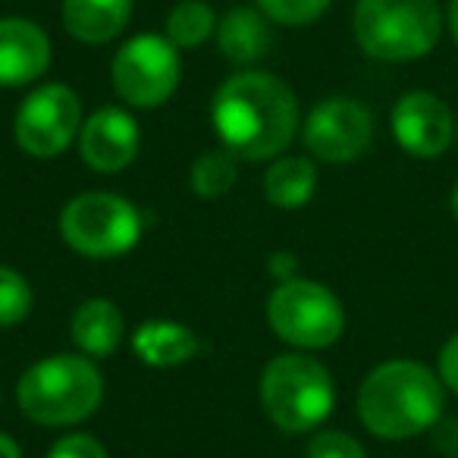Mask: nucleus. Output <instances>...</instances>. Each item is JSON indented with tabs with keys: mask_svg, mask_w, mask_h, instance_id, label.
I'll list each match as a JSON object with an SVG mask.
<instances>
[{
	"mask_svg": "<svg viewBox=\"0 0 458 458\" xmlns=\"http://www.w3.org/2000/svg\"><path fill=\"white\" fill-rule=\"evenodd\" d=\"M214 129L223 148L245 160L283 154L299 132V101L270 72H239L214 98Z\"/></svg>",
	"mask_w": 458,
	"mask_h": 458,
	"instance_id": "1",
	"label": "nucleus"
},
{
	"mask_svg": "<svg viewBox=\"0 0 458 458\" xmlns=\"http://www.w3.org/2000/svg\"><path fill=\"white\" fill-rule=\"evenodd\" d=\"M445 405V386L427 364L395 358L364 377L358 418L380 439H411L430 430Z\"/></svg>",
	"mask_w": 458,
	"mask_h": 458,
	"instance_id": "2",
	"label": "nucleus"
},
{
	"mask_svg": "<svg viewBox=\"0 0 458 458\" xmlns=\"http://www.w3.org/2000/svg\"><path fill=\"white\" fill-rule=\"evenodd\" d=\"M104 395V377L82 355H54L32 364L16 386V402L26 418L45 427L85 420Z\"/></svg>",
	"mask_w": 458,
	"mask_h": 458,
	"instance_id": "3",
	"label": "nucleus"
},
{
	"mask_svg": "<svg viewBox=\"0 0 458 458\" xmlns=\"http://www.w3.org/2000/svg\"><path fill=\"white\" fill-rule=\"evenodd\" d=\"M352 26L368 57L411 64L437 47L443 13L437 0H358Z\"/></svg>",
	"mask_w": 458,
	"mask_h": 458,
	"instance_id": "4",
	"label": "nucleus"
},
{
	"mask_svg": "<svg viewBox=\"0 0 458 458\" xmlns=\"http://www.w3.org/2000/svg\"><path fill=\"white\" fill-rule=\"evenodd\" d=\"M261 402L267 418L286 433H308L333 411L336 386L330 370L308 355H280L264 368Z\"/></svg>",
	"mask_w": 458,
	"mask_h": 458,
	"instance_id": "5",
	"label": "nucleus"
},
{
	"mask_svg": "<svg viewBox=\"0 0 458 458\" xmlns=\"http://www.w3.org/2000/svg\"><path fill=\"white\" fill-rule=\"evenodd\" d=\"M60 233L66 245L85 258H120L139 242L141 216L126 198L85 191L64 208Z\"/></svg>",
	"mask_w": 458,
	"mask_h": 458,
	"instance_id": "6",
	"label": "nucleus"
},
{
	"mask_svg": "<svg viewBox=\"0 0 458 458\" xmlns=\"http://www.w3.org/2000/svg\"><path fill=\"white\" fill-rule=\"evenodd\" d=\"M267 320L283 343L295 349H327L345 330V311L327 286L311 280H286L267 301Z\"/></svg>",
	"mask_w": 458,
	"mask_h": 458,
	"instance_id": "7",
	"label": "nucleus"
},
{
	"mask_svg": "<svg viewBox=\"0 0 458 458\" xmlns=\"http://www.w3.org/2000/svg\"><path fill=\"white\" fill-rule=\"evenodd\" d=\"M114 91L132 107H160L176 91L179 54L170 38L139 35L114 57Z\"/></svg>",
	"mask_w": 458,
	"mask_h": 458,
	"instance_id": "8",
	"label": "nucleus"
},
{
	"mask_svg": "<svg viewBox=\"0 0 458 458\" xmlns=\"http://www.w3.org/2000/svg\"><path fill=\"white\" fill-rule=\"evenodd\" d=\"M82 104L66 85H45L32 91L16 114V141L32 157H57L82 132Z\"/></svg>",
	"mask_w": 458,
	"mask_h": 458,
	"instance_id": "9",
	"label": "nucleus"
},
{
	"mask_svg": "<svg viewBox=\"0 0 458 458\" xmlns=\"http://www.w3.org/2000/svg\"><path fill=\"white\" fill-rule=\"evenodd\" d=\"M374 141V116L355 98H327L305 123V145L318 160L349 164Z\"/></svg>",
	"mask_w": 458,
	"mask_h": 458,
	"instance_id": "10",
	"label": "nucleus"
},
{
	"mask_svg": "<svg viewBox=\"0 0 458 458\" xmlns=\"http://www.w3.org/2000/svg\"><path fill=\"white\" fill-rule=\"evenodd\" d=\"M393 135L402 151L411 157H443L455 139V120H452L449 104L430 91H408L393 107Z\"/></svg>",
	"mask_w": 458,
	"mask_h": 458,
	"instance_id": "11",
	"label": "nucleus"
},
{
	"mask_svg": "<svg viewBox=\"0 0 458 458\" xmlns=\"http://www.w3.org/2000/svg\"><path fill=\"white\" fill-rule=\"evenodd\" d=\"M79 148L91 170L98 173H120L139 154V126L120 107H104L79 132Z\"/></svg>",
	"mask_w": 458,
	"mask_h": 458,
	"instance_id": "12",
	"label": "nucleus"
},
{
	"mask_svg": "<svg viewBox=\"0 0 458 458\" xmlns=\"http://www.w3.org/2000/svg\"><path fill=\"white\" fill-rule=\"evenodd\" d=\"M51 66V41L29 20H0V85L20 89Z\"/></svg>",
	"mask_w": 458,
	"mask_h": 458,
	"instance_id": "13",
	"label": "nucleus"
},
{
	"mask_svg": "<svg viewBox=\"0 0 458 458\" xmlns=\"http://www.w3.org/2000/svg\"><path fill=\"white\" fill-rule=\"evenodd\" d=\"M132 0H64V26L85 45H104L126 29Z\"/></svg>",
	"mask_w": 458,
	"mask_h": 458,
	"instance_id": "14",
	"label": "nucleus"
},
{
	"mask_svg": "<svg viewBox=\"0 0 458 458\" xmlns=\"http://www.w3.org/2000/svg\"><path fill=\"white\" fill-rule=\"evenodd\" d=\"M72 343L91 358H110L123 343V314L110 299H89L72 314Z\"/></svg>",
	"mask_w": 458,
	"mask_h": 458,
	"instance_id": "15",
	"label": "nucleus"
},
{
	"mask_svg": "<svg viewBox=\"0 0 458 458\" xmlns=\"http://www.w3.org/2000/svg\"><path fill=\"white\" fill-rule=\"evenodd\" d=\"M132 349L151 368H176L198 355V339L189 327L173 320H148L135 330Z\"/></svg>",
	"mask_w": 458,
	"mask_h": 458,
	"instance_id": "16",
	"label": "nucleus"
},
{
	"mask_svg": "<svg viewBox=\"0 0 458 458\" xmlns=\"http://www.w3.org/2000/svg\"><path fill=\"white\" fill-rule=\"evenodd\" d=\"M216 45L233 64H255L270 51V29L258 10L236 7L216 26Z\"/></svg>",
	"mask_w": 458,
	"mask_h": 458,
	"instance_id": "17",
	"label": "nucleus"
},
{
	"mask_svg": "<svg viewBox=\"0 0 458 458\" xmlns=\"http://www.w3.org/2000/svg\"><path fill=\"white\" fill-rule=\"evenodd\" d=\"M318 189V170L308 157H280L264 176V195L274 208L299 210Z\"/></svg>",
	"mask_w": 458,
	"mask_h": 458,
	"instance_id": "18",
	"label": "nucleus"
},
{
	"mask_svg": "<svg viewBox=\"0 0 458 458\" xmlns=\"http://www.w3.org/2000/svg\"><path fill=\"white\" fill-rule=\"evenodd\" d=\"M216 29L214 10L201 0H182L170 16H166V38L176 47H198L208 41V35Z\"/></svg>",
	"mask_w": 458,
	"mask_h": 458,
	"instance_id": "19",
	"label": "nucleus"
},
{
	"mask_svg": "<svg viewBox=\"0 0 458 458\" xmlns=\"http://www.w3.org/2000/svg\"><path fill=\"white\" fill-rule=\"evenodd\" d=\"M239 176L236 166V154L226 151V148H216V151H208L191 164V189L201 198H216L223 191L233 189Z\"/></svg>",
	"mask_w": 458,
	"mask_h": 458,
	"instance_id": "20",
	"label": "nucleus"
},
{
	"mask_svg": "<svg viewBox=\"0 0 458 458\" xmlns=\"http://www.w3.org/2000/svg\"><path fill=\"white\" fill-rule=\"evenodd\" d=\"M32 311V286L26 276L0 267V327H16Z\"/></svg>",
	"mask_w": 458,
	"mask_h": 458,
	"instance_id": "21",
	"label": "nucleus"
},
{
	"mask_svg": "<svg viewBox=\"0 0 458 458\" xmlns=\"http://www.w3.org/2000/svg\"><path fill=\"white\" fill-rule=\"evenodd\" d=\"M258 4L280 26H308L327 13L333 0H258Z\"/></svg>",
	"mask_w": 458,
	"mask_h": 458,
	"instance_id": "22",
	"label": "nucleus"
},
{
	"mask_svg": "<svg viewBox=\"0 0 458 458\" xmlns=\"http://www.w3.org/2000/svg\"><path fill=\"white\" fill-rule=\"evenodd\" d=\"M308 458H368V452L352 433L320 430L308 443Z\"/></svg>",
	"mask_w": 458,
	"mask_h": 458,
	"instance_id": "23",
	"label": "nucleus"
},
{
	"mask_svg": "<svg viewBox=\"0 0 458 458\" xmlns=\"http://www.w3.org/2000/svg\"><path fill=\"white\" fill-rule=\"evenodd\" d=\"M47 458H107L104 445L89 433H70V437L57 439Z\"/></svg>",
	"mask_w": 458,
	"mask_h": 458,
	"instance_id": "24",
	"label": "nucleus"
},
{
	"mask_svg": "<svg viewBox=\"0 0 458 458\" xmlns=\"http://www.w3.org/2000/svg\"><path fill=\"white\" fill-rule=\"evenodd\" d=\"M439 380L445 389L458 395V333H452L449 343L439 352Z\"/></svg>",
	"mask_w": 458,
	"mask_h": 458,
	"instance_id": "25",
	"label": "nucleus"
},
{
	"mask_svg": "<svg viewBox=\"0 0 458 458\" xmlns=\"http://www.w3.org/2000/svg\"><path fill=\"white\" fill-rule=\"evenodd\" d=\"M270 270H274V276H280L283 283L286 280H295V261L289 251H280V255H274V261H270Z\"/></svg>",
	"mask_w": 458,
	"mask_h": 458,
	"instance_id": "26",
	"label": "nucleus"
},
{
	"mask_svg": "<svg viewBox=\"0 0 458 458\" xmlns=\"http://www.w3.org/2000/svg\"><path fill=\"white\" fill-rule=\"evenodd\" d=\"M0 458H22L20 455V445L7 437V433H0Z\"/></svg>",
	"mask_w": 458,
	"mask_h": 458,
	"instance_id": "27",
	"label": "nucleus"
},
{
	"mask_svg": "<svg viewBox=\"0 0 458 458\" xmlns=\"http://www.w3.org/2000/svg\"><path fill=\"white\" fill-rule=\"evenodd\" d=\"M449 32L452 41L458 45V0H449Z\"/></svg>",
	"mask_w": 458,
	"mask_h": 458,
	"instance_id": "28",
	"label": "nucleus"
},
{
	"mask_svg": "<svg viewBox=\"0 0 458 458\" xmlns=\"http://www.w3.org/2000/svg\"><path fill=\"white\" fill-rule=\"evenodd\" d=\"M449 210H452V216H455V223H458V182H455V189H452V195H449Z\"/></svg>",
	"mask_w": 458,
	"mask_h": 458,
	"instance_id": "29",
	"label": "nucleus"
},
{
	"mask_svg": "<svg viewBox=\"0 0 458 458\" xmlns=\"http://www.w3.org/2000/svg\"><path fill=\"white\" fill-rule=\"evenodd\" d=\"M455 141H458V123H455Z\"/></svg>",
	"mask_w": 458,
	"mask_h": 458,
	"instance_id": "30",
	"label": "nucleus"
}]
</instances>
